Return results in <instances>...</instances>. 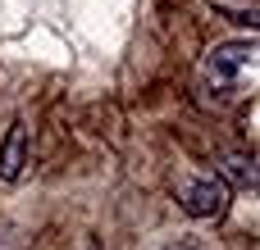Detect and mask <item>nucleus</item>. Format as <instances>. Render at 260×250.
I'll list each match as a JSON object with an SVG mask.
<instances>
[{
  "label": "nucleus",
  "mask_w": 260,
  "mask_h": 250,
  "mask_svg": "<svg viewBox=\"0 0 260 250\" xmlns=\"http://www.w3.org/2000/svg\"><path fill=\"white\" fill-rule=\"evenodd\" d=\"M178 205L187 219H219L229 210V182L224 178H197L178 191Z\"/></svg>",
  "instance_id": "1"
},
{
  "label": "nucleus",
  "mask_w": 260,
  "mask_h": 250,
  "mask_svg": "<svg viewBox=\"0 0 260 250\" xmlns=\"http://www.w3.org/2000/svg\"><path fill=\"white\" fill-rule=\"evenodd\" d=\"M256 64V41H229V46H215L210 59H206V77L215 87H229L242 68Z\"/></svg>",
  "instance_id": "2"
},
{
  "label": "nucleus",
  "mask_w": 260,
  "mask_h": 250,
  "mask_svg": "<svg viewBox=\"0 0 260 250\" xmlns=\"http://www.w3.org/2000/svg\"><path fill=\"white\" fill-rule=\"evenodd\" d=\"M27 169V128L23 123H9V137L0 146V178L5 182H18Z\"/></svg>",
  "instance_id": "3"
},
{
  "label": "nucleus",
  "mask_w": 260,
  "mask_h": 250,
  "mask_svg": "<svg viewBox=\"0 0 260 250\" xmlns=\"http://www.w3.org/2000/svg\"><path fill=\"white\" fill-rule=\"evenodd\" d=\"M219 173L229 187H242V191H256V164L247 155H224L219 159Z\"/></svg>",
  "instance_id": "4"
},
{
  "label": "nucleus",
  "mask_w": 260,
  "mask_h": 250,
  "mask_svg": "<svg viewBox=\"0 0 260 250\" xmlns=\"http://www.w3.org/2000/svg\"><path fill=\"white\" fill-rule=\"evenodd\" d=\"M165 250H201V241L197 237H178V241H169Z\"/></svg>",
  "instance_id": "5"
}]
</instances>
